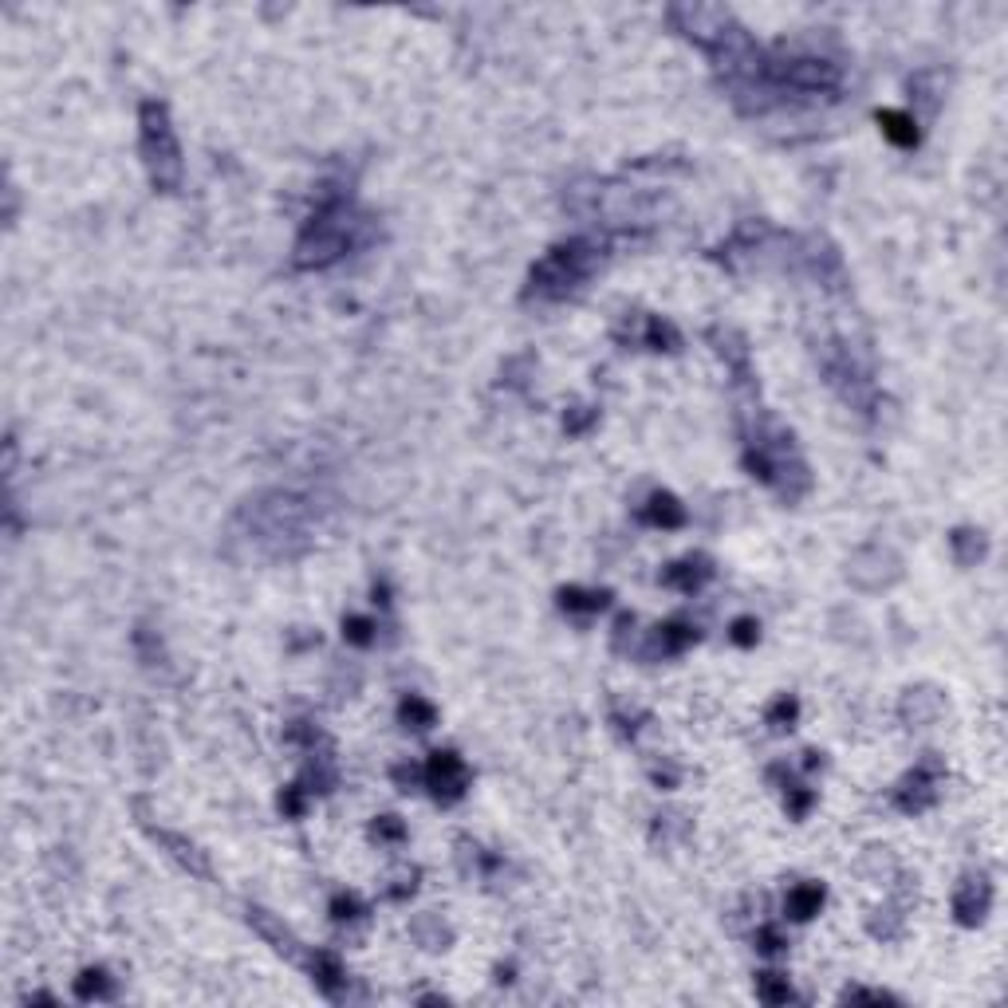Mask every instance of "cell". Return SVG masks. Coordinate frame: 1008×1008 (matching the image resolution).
<instances>
[{"label": "cell", "mask_w": 1008, "mask_h": 1008, "mask_svg": "<svg viewBox=\"0 0 1008 1008\" xmlns=\"http://www.w3.org/2000/svg\"><path fill=\"white\" fill-rule=\"evenodd\" d=\"M367 241H371L367 217L355 213V205H351L347 193L327 186V193L319 197L315 213L308 217V225L300 233V241H296L292 264L304 268V272H319V268L339 264L347 252H355Z\"/></svg>", "instance_id": "cell-1"}, {"label": "cell", "mask_w": 1008, "mask_h": 1008, "mask_svg": "<svg viewBox=\"0 0 1008 1008\" xmlns=\"http://www.w3.org/2000/svg\"><path fill=\"white\" fill-rule=\"evenodd\" d=\"M241 524L252 548H260L272 560H288L312 544L315 504L300 493H264L245 504Z\"/></svg>", "instance_id": "cell-2"}, {"label": "cell", "mask_w": 1008, "mask_h": 1008, "mask_svg": "<svg viewBox=\"0 0 1008 1008\" xmlns=\"http://www.w3.org/2000/svg\"><path fill=\"white\" fill-rule=\"evenodd\" d=\"M745 469L753 473L756 481H764L768 489H776L784 501H800L812 489V473L804 465V457L796 453L792 434L768 426L756 430L749 445H745Z\"/></svg>", "instance_id": "cell-3"}, {"label": "cell", "mask_w": 1008, "mask_h": 1008, "mask_svg": "<svg viewBox=\"0 0 1008 1008\" xmlns=\"http://www.w3.org/2000/svg\"><path fill=\"white\" fill-rule=\"evenodd\" d=\"M599 260H603V245H595V241H587V237H575V241L556 245V249L532 268V276H528V296L552 300V304L575 296V292L591 280V272L599 268Z\"/></svg>", "instance_id": "cell-4"}, {"label": "cell", "mask_w": 1008, "mask_h": 1008, "mask_svg": "<svg viewBox=\"0 0 1008 1008\" xmlns=\"http://www.w3.org/2000/svg\"><path fill=\"white\" fill-rule=\"evenodd\" d=\"M138 150H142V162H146L154 189L174 193L182 186V146H178L166 103H158V99H146L138 107Z\"/></svg>", "instance_id": "cell-5"}, {"label": "cell", "mask_w": 1008, "mask_h": 1008, "mask_svg": "<svg viewBox=\"0 0 1008 1008\" xmlns=\"http://www.w3.org/2000/svg\"><path fill=\"white\" fill-rule=\"evenodd\" d=\"M819 363H823V375H827V382L839 390V398H843L847 406H855L859 414H871V410H875L879 390H875L871 375L859 367V359H855L843 343H827V347H823V355H819Z\"/></svg>", "instance_id": "cell-6"}, {"label": "cell", "mask_w": 1008, "mask_h": 1008, "mask_svg": "<svg viewBox=\"0 0 1008 1008\" xmlns=\"http://www.w3.org/2000/svg\"><path fill=\"white\" fill-rule=\"evenodd\" d=\"M942 764L934 760V756H926L902 784H898V792H894V808L898 812H906V816H918V812H926V808H934L938 804V792H942Z\"/></svg>", "instance_id": "cell-7"}, {"label": "cell", "mask_w": 1008, "mask_h": 1008, "mask_svg": "<svg viewBox=\"0 0 1008 1008\" xmlns=\"http://www.w3.org/2000/svg\"><path fill=\"white\" fill-rule=\"evenodd\" d=\"M422 776H426V788L434 792L438 804H457L469 788V768L453 749H438L430 756V764L422 768Z\"/></svg>", "instance_id": "cell-8"}, {"label": "cell", "mask_w": 1008, "mask_h": 1008, "mask_svg": "<svg viewBox=\"0 0 1008 1008\" xmlns=\"http://www.w3.org/2000/svg\"><path fill=\"white\" fill-rule=\"evenodd\" d=\"M134 812H138V823L146 827V835H150L158 847H166V855L178 859V867H186L189 875H197V879H209V863H205V855H201V847H197L193 839L170 831V827H154L150 816H146V804H134Z\"/></svg>", "instance_id": "cell-9"}, {"label": "cell", "mask_w": 1008, "mask_h": 1008, "mask_svg": "<svg viewBox=\"0 0 1008 1008\" xmlns=\"http://www.w3.org/2000/svg\"><path fill=\"white\" fill-rule=\"evenodd\" d=\"M989 906H993V886L985 875H969V879L957 886V894H953V914H957V922L961 926H981L985 922V914H989Z\"/></svg>", "instance_id": "cell-10"}, {"label": "cell", "mask_w": 1008, "mask_h": 1008, "mask_svg": "<svg viewBox=\"0 0 1008 1008\" xmlns=\"http://www.w3.org/2000/svg\"><path fill=\"white\" fill-rule=\"evenodd\" d=\"M709 579H713V564H709L705 556H686V560H678V564H670L662 571V583H666V587H678V591H686V595L701 591Z\"/></svg>", "instance_id": "cell-11"}, {"label": "cell", "mask_w": 1008, "mask_h": 1008, "mask_svg": "<svg viewBox=\"0 0 1008 1008\" xmlns=\"http://www.w3.org/2000/svg\"><path fill=\"white\" fill-rule=\"evenodd\" d=\"M308 969H312V981L327 993V997H343L347 969H343V961H339L331 949H315L312 957H308Z\"/></svg>", "instance_id": "cell-12"}, {"label": "cell", "mask_w": 1008, "mask_h": 1008, "mask_svg": "<svg viewBox=\"0 0 1008 1008\" xmlns=\"http://www.w3.org/2000/svg\"><path fill=\"white\" fill-rule=\"evenodd\" d=\"M249 922L256 926V934H260V938H268V942H272V949H276V953H284L288 961H300V942H296V938H292V930H288V926H280V922H276V918H272L268 910L252 906Z\"/></svg>", "instance_id": "cell-13"}, {"label": "cell", "mask_w": 1008, "mask_h": 1008, "mask_svg": "<svg viewBox=\"0 0 1008 1008\" xmlns=\"http://www.w3.org/2000/svg\"><path fill=\"white\" fill-rule=\"evenodd\" d=\"M823 902H827V890H823L819 882H800V886L788 890L784 914H788L792 922H812L819 910H823Z\"/></svg>", "instance_id": "cell-14"}, {"label": "cell", "mask_w": 1008, "mask_h": 1008, "mask_svg": "<svg viewBox=\"0 0 1008 1008\" xmlns=\"http://www.w3.org/2000/svg\"><path fill=\"white\" fill-rule=\"evenodd\" d=\"M642 520L654 528H682L686 524V504L674 493H650V501L642 508Z\"/></svg>", "instance_id": "cell-15"}, {"label": "cell", "mask_w": 1008, "mask_h": 1008, "mask_svg": "<svg viewBox=\"0 0 1008 1008\" xmlns=\"http://www.w3.org/2000/svg\"><path fill=\"white\" fill-rule=\"evenodd\" d=\"M879 126L898 150H914L922 142V130L914 123V115H906V111H879Z\"/></svg>", "instance_id": "cell-16"}, {"label": "cell", "mask_w": 1008, "mask_h": 1008, "mask_svg": "<svg viewBox=\"0 0 1008 1008\" xmlns=\"http://www.w3.org/2000/svg\"><path fill=\"white\" fill-rule=\"evenodd\" d=\"M697 638H701V634H697V627H690V623H666V627H658V634H654V642H650V654L674 658V654L690 650Z\"/></svg>", "instance_id": "cell-17"}, {"label": "cell", "mask_w": 1008, "mask_h": 1008, "mask_svg": "<svg viewBox=\"0 0 1008 1008\" xmlns=\"http://www.w3.org/2000/svg\"><path fill=\"white\" fill-rule=\"evenodd\" d=\"M949 548H953V560H957V564L973 567L977 560H985L989 540H985V532H981V528H957V532L949 536Z\"/></svg>", "instance_id": "cell-18"}, {"label": "cell", "mask_w": 1008, "mask_h": 1008, "mask_svg": "<svg viewBox=\"0 0 1008 1008\" xmlns=\"http://www.w3.org/2000/svg\"><path fill=\"white\" fill-rule=\"evenodd\" d=\"M398 721H402L406 729H414V733H426V729L438 725V709H434L426 697L410 693V697H402V705H398Z\"/></svg>", "instance_id": "cell-19"}, {"label": "cell", "mask_w": 1008, "mask_h": 1008, "mask_svg": "<svg viewBox=\"0 0 1008 1008\" xmlns=\"http://www.w3.org/2000/svg\"><path fill=\"white\" fill-rule=\"evenodd\" d=\"M75 997L79 1001H111L115 997V981H111V973L107 969H83L79 977H75Z\"/></svg>", "instance_id": "cell-20"}, {"label": "cell", "mask_w": 1008, "mask_h": 1008, "mask_svg": "<svg viewBox=\"0 0 1008 1008\" xmlns=\"http://www.w3.org/2000/svg\"><path fill=\"white\" fill-rule=\"evenodd\" d=\"M611 603V591H587V587H564L560 591V607L575 611V615H599Z\"/></svg>", "instance_id": "cell-21"}, {"label": "cell", "mask_w": 1008, "mask_h": 1008, "mask_svg": "<svg viewBox=\"0 0 1008 1008\" xmlns=\"http://www.w3.org/2000/svg\"><path fill=\"white\" fill-rule=\"evenodd\" d=\"M756 997L764 1005H788V1001H796L788 977H780V973H756Z\"/></svg>", "instance_id": "cell-22"}, {"label": "cell", "mask_w": 1008, "mask_h": 1008, "mask_svg": "<svg viewBox=\"0 0 1008 1008\" xmlns=\"http://www.w3.org/2000/svg\"><path fill=\"white\" fill-rule=\"evenodd\" d=\"M642 339H646V347H650V351H678V347H682L678 327H674V323H666V319H650Z\"/></svg>", "instance_id": "cell-23"}, {"label": "cell", "mask_w": 1008, "mask_h": 1008, "mask_svg": "<svg viewBox=\"0 0 1008 1008\" xmlns=\"http://www.w3.org/2000/svg\"><path fill=\"white\" fill-rule=\"evenodd\" d=\"M796 717H800V701H796L792 693H780V697L768 705V713H764V721H768L776 733L792 729V725H796Z\"/></svg>", "instance_id": "cell-24"}, {"label": "cell", "mask_w": 1008, "mask_h": 1008, "mask_svg": "<svg viewBox=\"0 0 1008 1008\" xmlns=\"http://www.w3.org/2000/svg\"><path fill=\"white\" fill-rule=\"evenodd\" d=\"M343 638L351 646H371L375 642V623L367 615H351V619H343Z\"/></svg>", "instance_id": "cell-25"}, {"label": "cell", "mask_w": 1008, "mask_h": 1008, "mask_svg": "<svg viewBox=\"0 0 1008 1008\" xmlns=\"http://www.w3.org/2000/svg\"><path fill=\"white\" fill-rule=\"evenodd\" d=\"M784 804H788V816L804 819V816H808V808L816 804V792H812V788H800V784H788V796H784Z\"/></svg>", "instance_id": "cell-26"}, {"label": "cell", "mask_w": 1008, "mask_h": 1008, "mask_svg": "<svg viewBox=\"0 0 1008 1008\" xmlns=\"http://www.w3.org/2000/svg\"><path fill=\"white\" fill-rule=\"evenodd\" d=\"M363 910H367V906H363L355 894H335V898H331V918H335V922H355V918H363Z\"/></svg>", "instance_id": "cell-27"}, {"label": "cell", "mask_w": 1008, "mask_h": 1008, "mask_svg": "<svg viewBox=\"0 0 1008 1008\" xmlns=\"http://www.w3.org/2000/svg\"><path fill=\"white\" fill-rule=\"evenodd\" d=\"M729 638L737 642V646H756V638H760V623H756L753 615H741L733 630H729Z\"/></svg>", "instance_id": "cell-28"}, {"label": "cell", "mask_w": 1008, "mask_h": 1008, "mask_svg": "<svg viewBox=\"0 0 1008 1008\" xmlns=\"http://www.w3.org/2000/svg\"><path fill=\"white\" fill-rule=\"evenodd\" d=\"M304 796H308V788L304 784H292V788H284V796H280V812L284 816H304Z\"/></svg>", "instance_id": "cell-29"}, {"label": "cell", "mask_w": 1008, "mask_h": 1008, "mask_svg": "<svg viewBox=\"0 0 1008 1008\" xmlns=\"http://www.w3.org/2000/svg\"><path fill=\"white\" fill-rule=\"evenodd\" d=\"M375 835L378 839H386V843H402V839H406V827H402V819L398 816H382L375 823Z\"/></svg>", "instance_id": "cell-30"}, {"label": "cell", "mask_w": 1008, "mask_h": 1008, "mask_svg": "<svg viewBox=\"0 0 1008 1008\" xmlns=\"http://www.w3.org/2000/svg\"><path fill=\"white\" fill-rule=\"evenodd\" d=\"M784 945L788 942H784V934H780L776 926H760V930H756V949H760V953H780Z\"/></svg>", "instance_id": "cell-31"}, {"label": "cell", "mask_w": 1008, "mask_h": 1008, "mask_svg": "<svg viewBox=\"0 0 1008 1008\" xmlns=\"http://www.w3.org/2000/svg\"><path fill=\"white\" fill-rule=\"evenodd\" d=\"M843 1001H871V1005H894L898 997H890V993H882V989H859V985H855V989H847V993H843Z\"/></svg>", "instance_id": "cell-32"}, {"label": "cell", "mask_w": 1008, "mask_h": 1008, "mask_svg": "<svg viewBox=\"0 0 1008 1008\" xmlns=\"http://www.w3.org/2000/svg\"><path fill=\"white\" fill-rule=\"evenodd\" d=\"M804 756H808V760H804V768H808V772H812V768H819V764H823V760H819V753H804Z\"/></svg>", "instance_id": "cell-33"}]
</instances>
